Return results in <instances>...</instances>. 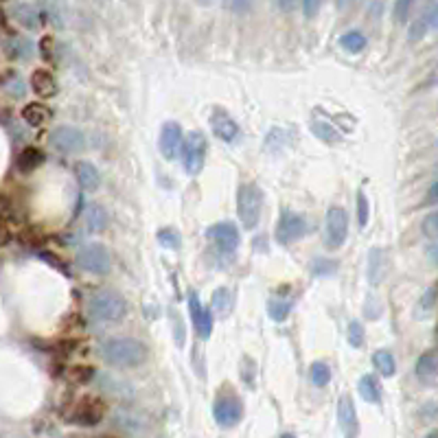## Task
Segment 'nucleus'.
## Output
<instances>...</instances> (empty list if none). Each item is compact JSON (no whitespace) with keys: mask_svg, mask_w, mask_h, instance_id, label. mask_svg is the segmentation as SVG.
I'll return each mask as SVG.
<instances>
[{"mask_svg":"<svg viewBox=\"0 0 438 438\" xmlns=\"http://www.w3.org/2000/svg\"><path fill=\"white\" fill-rule=\"evenodd\" d=\"M103 362L116 368H134L147 359V346L132 338H112L101 344Z\"/></svg>","mask_w":438,"mask_h":438,"instance_id":"obj_1","label":"nucleus"},{"mask_svg":"<svg viewBox=\"0 0 438 438\" xmlns=\"http://www.w3.org/2000/svg\"><path fill=\"white\" fill-rule=\"evenodd\" d=\"M88 314L94 322H119L127 314V302L121 294L112 290H101L90 296Z\"/></svg>","mask_w":438,"mask_h":438,"instance_id":"obj_2","label":"nucleus"},{"mask_svg":"<svg viewBox=\"0 0 438 438\" xmlns=\"http://www.w3.org/2000/svg\"><path fill=\"white\" fill-rule=\"evenodd\" d=\"M261 209H263V191L254 182L241 185L237 195V213L246 230L256 228V224L261 219Z\"/></svg>","mask_w":438,"mask_h":438,"instance_id":"obj_3","label":"nucleus"},{"mask_svg":"<svg viewBox=\"0 0 438 438\" xmlns=\"http://www.w3.org/2000/svg\"><path fill=\"white\" fill-rule=\"evenodd\" d=\"M77 265H80L84 272L88 274H94V276H103L108 274L110 268H112V256H110V250L101 243H86L77 250V256H75Z\"/></svg>","mask_w":438,"mask_h":438,"instance_id":"obj_4","label":"nucleus"},{"mask_svg":"<svg viewBox=\"0 0 438 438\" xmlns=\"http://www.w3.org/2000/svg\"><path fill=\"white\" fill-rule=\"evenodd\" d=\"M213 415L221 427H235L243 419V403L230 385L228 388H221V393L217 395L215 405H213Z\"/></svg>","mask_w":438,"mask_h":438,"instance_id":"obj_5","label":"nucleus"},{"mask_svg":"<svg viewBox=\"0 0 438 438\" xmlns=\"http://www.w3.org/2000/svg\"><path fill=\"white\" fill-rule=\"evenodd\" d=\"M182 163L189 175H197L204 169L206 163V151H209V141L202 132H191L187 138H182Z\"/></svg>","mask_w":438,"mask_h":438,"instance_id":"obj_6","label":"nucleus"},{"mask_svg":"<svg viewBox=\"0 0 438 438\" xmlns=\"http://www.w3.org/2000/svg\"><path fill=\"white\" fill-rule=\"evenodd\" d=\"M305 233H307V221L300 213L280 211V217L276 221V241L280 246L298 241Z\"/></svg>","mask_w":438,"mask_h":438,"instance_id":"obj_7","label":"nucleus"},{"mask_svg":"<svg viewBox=\"0 0 438 438\" xmlns=\"http://www.w3.org/2000/svg\"><path fill=\"white\" fill-rule=\"evenodd\" d=\"M349 235V215L340 206H331L327 211V246L338 250L344 246Z\"/></svg>","mask_w":438,"mask_h":438,"instance_id":"obj_8","label":"nucleus"},{"mask_svg":"<svg viewBox=\"0 0 438 438\" xmlns=\"http://www.w3.org/2000/svg\"><path fill=\"white\" fill-rule=\"evenodd\" d=\"M50 143L62 153H80L86 149V136L80 127L60 125L50 132Z\"/></svg>","mask_w":438,"mask_h":438,"instance_id":"obj_9","label":"nucleus"},{"mask_svg":"<svg viewBox=\"0 0 438 438\" xmlns=\"http://www.w3.org/2000/svg\"><path fill=\"white\" fill-rule=\"evenodd\" d=\"M206 237L215 243V248L221 254H233L239 248V230H237L235 224H230V221L213 224L209 230H206Z\"/></svg>","mask_w":438,"mask_h":438,"instance_id":"obj_10","label":"nucleus"},{"mask_svg":"<svg viewBox=\"0 0 438 438\" xmlns=\"http://www.w3.org/2000/svg\"><path fill=\"white\" fill-rule=\"evenodd\" d=\"M189 314H191V320H193V327L197 331V336L202 340H209L213 336V316L209 309H204L197 294L191 292L189 294Z\"/></svg>","mask_w":438,"mask_h":438,"instance_id":"obj_11","label":"nucleus"},{"mask_svg":"<svg viewBox=\"0 0 438 438\" xmlns=\"http://www.w3.org/2000/svg\"><path fill=\"white\" fill-rule=\"evenodd\" d=\"M338 421H340V429L346 438L359 436V419H357V412H355V403L349 395H342L338 401Z\"/></svg>","mask_w":438,"mask_h":438,"instance_id":"obj_12","label":"nucleus"},{"mask_svg":"<svg viewBox=\"0 0 438 438\" xmlns=\"http://www.w3.org/2000/svg\"><path fill=\"white\" fill-rule=\"evenodd\" d=\"M180 145H182V127L173 121L165 123L163 130H160V141H158L160 153L167 160H173L175 153L180 151Z\"/></svg>","mask_w":438,"mask_h":438,"instance_id":"obj_13","label":"nucleus"},{"mask_svg":"<svg viewBox=\"0 0 438 438\" xmlns=\"http://www.w3.org/2000/svg\"><path fill=\"white\" fill-rule=\"evenodd\" d=\"M103 419V403L94 397H86L75 405L72 421L80 425H97Z\"/></svg>","mask_w":438,"mask_h":438,"instance_id":"obj_14","label":"nucleus"},{"mask_svg":"<svg viewBox=\"0 0 438 438\" xmlns=\"http://www.w3.org/2000/svg\"><path fill=\"white\" fill-rule=\"evenodd\" d=\"M211 127H213L215 136L221 138L224 143L235 141V138H237V132H239L237 123L230 119L228 112H224L221 108H215V110H213V114H211Z\"/></svg>","mask_w":438,"mask_h":438,"instance_id":"obj_15","label":"nucleus"},{"mask_svg":"<svg viewBox=\"0 0 438 438\" xmlns=\"http://www.w3.org/2000/svg\"><path fill=\"white\" fill-rule=\"evenodd\" d=\"M31 88L40 99H50L58 94V82L53 72H48L46 68H38L31 75Z\"/></svg>","mask_w":438,"mask_h":438,"instance_id":"obj_16","label":"nucleus"},{"mask_svg":"<svg viewBox=\"0 0 438 438\" xmlns=\"http://www.w3.org/2000/svg\"><path fill=\"white\" fill-rule=\"evenodd\" d=\"M75 177H77V182H80V187L84 191H97L101 187V173L88 160H80L75 165Z\"/></svg>","mask_w":438,"mask_h":438,"instance_id":"obj_17","label":"nucleus"},{"mask_svg":"<svg viewBox=\"0 0 438 438\" xmlns=\"http://www.w3.org/2000/svg\"><path fill=\"white\" fill-rule=\"evenodd\" d=\"M84 219H86V228L90 230V233H101V230L108 228V211L103 209L101 204H88Z\"/></svg>","mask_w":438,"mask_h":438,"instance_id":"obj_18","label":"nucleus"},{"mask_svg":"<svg viewBox=\"0 0 438 438\" xmlns=\"http://www.w3.org/2000/svg\"><path fill=\"white\" fill-rule=\"evenodd\" d=\"M385 276V254L381 248H373L371 254H368V280L371 285L377 288L379 283L383 280Z\"/></svg>","mask_w":438,"mask_h":438,"instance_id":"obj_19","label":"nucleus"},{"mask_svg":"<svg viewBox=\"0 0 438 438\" xmlns=\"http://www.w3.org/2000/svg\"><path fill=\"white\" fill-rule=\"evenodd\" d=\"M22 119L31 127H42L50 121V110L44 103H27V106L22 108Z\"/></svg>","mask_w":438,"mask_h":438,"instance_id":"obj_20","label":"nucleus"},{"mask_svg":"<svg viewBox=\"0 0 438 438\" xmlns=\"http://www.w3.org/2000/svg\"><path fill=\"white\" fill-rule=\"evenodd\" d=\"M42 163H44V151L38 149V147H24L20 151V156H18V169L22 173L35 171L38 167H42Z\"/></svg>","mask_w":438,"mask_h":438,"instance_id":"obj_21","label":"nucleus"},{"mask_svg":"<svg viewBox=\"0 0 438 438\" xmlns=\"http://www.w3.org/2000/svg\"><path fill=\"white\" fill-rule=\"evenodd\" d=\"M359 397H362L366 403H379L381 401V383L375 375H364L357 383Z\"/></svg>","mask_w":438,"mask_h":438,"instance_id":"obj_22","label":"nucleus"},{"mask_svg":"<svg viewBox=\"0 0 438 438\" xmlns=\"http://www.w3.org/2000/svg\"><path fill=\"white\" fill-rule=\"evenodd\" d=\"M294 298L292 296H274L268 305V314L274 322H285L288 316L292 314Z\"/></svg>","mask_w":438,"mask_h":438,"instance_id":"obj_23","label":"nucleus"},{"mask_svg":"<svg viewBox=\"0 0 438 438\" xmlns=\"http://www.w3.org/2000/svg\"><path fill=\"white\" fill-rule=\"evenodd\" d=\"M417 377L423 383L436 381V355L434 353H425L417 359Z\"/></svg>","mask_w":438,"mask_h":438,"instance_id":"obj_24","label":"nucleus"},{"mask_svg":"<svg viewBox=\"0 0 438 438\" xmlns=\"http://www.w3.org/2000/svg\"><path fill=\"white\" fill-rule=\"evenodd\" d=\"M312 132H314V136H318L322 143H329V145H336V143L344 141V136L336 130V127L329 125V123H322V121L312 123Z\"/></svg>","mask_w":438,"mask_h":438,"instance_id":"obj_25","label":"nucleus"},{"mask_svg":"<svg viewBox=\"0 0 438 438\" xmlns=\"http://www.w3.org/2000/svg\"><path fill=\"white\" fill-rule=\"evenodd\" d=\"M373 364L375 368L383 375V377H393L395 371H397V364H395V357L390 351H385V349H379L375 355H373Z\"/></svg>","mask_w":438,"mask_h":438,"instance_id":"obj_26","label":"nucleus"},{"mask_svg":"<svg viewBox=\"0 0 438 438\" xmlns=\"http://www.w3.org/2000/svg\"><path fill=\"white\" fill-rule=\"evenodd\" d=\"M309 377H312V383L316 388H324V385L331 381V368L324 362H314L309 366Z\"/></svg>","mask_w":438,"mask_h":438,"instance_id":"obj_27","label":"nucleus"},{"mask_svg":"<svg viewBox=\"0 0 438 438\" xmlns=\"http://www.w3.org/2000/svg\"><path fill=\"white\" fill-rule=\"evenodd\" d=\"M211 307H213V312H215L217 316H226V314L230 312V292H228L226 288L215 290V292H213V302H211Z\"/></svg>","mask_w":438,"mask_h":438,"instance_id":"obj_28","label":"nucleus"},{"mask_svg":"<svg viewBox=\"0 0 438 438\" xmlns=\"http://www.w3.org/2000/svg\"><path fill=\"white\" fill-rule=\"evenodd\" d=\"M158 241L165 248H169V250H177L180 246H182V237H180V233H177V230H173V228L158 230Z\"/></svg>","mask_w":438,"mask_h":438,"instance_id":"obj_29","label":"nucleus"},{"mask_svg":"<svg viewBox=\"0 0 438 438\" xmlns=\"http://www.w3.org/2000/svg\"><path fill=\"white\" fill-rule=\"evenodd\" d=\"M349 344L353 349H359L364 344V327L359 320H351V324H349Z\"/></svg>","mask_w":438,"mask_h":438,"instance_id":"obj_30","label":"nucleus"},{"mask_svg":"<svg viewBox=\"0 0 438 438\" xmlns=\"http://www.w3.org/2000/svg\"><path fill=\"white\" fill-rule=\"evenodd\" d=\"M368 215H371V209H368V197L364 191H357V221L359 226H366L368 224Z\"/></svg>","mask_w":438,"mask_h":438,"instance_id":"obj_31","label":"nucleus"},{"mask_svg":"<svg viewBox=\"0 0 438 438\" xmlns=\"http://www.w3.org/2000/svg\"><path fill=\"white\" fill-rule=\"evenodd\" d=\"M364 44H366L364 35H362V33H357V31L346 33V35L342 38V46H344L346 50H351V53H359V50L364 48Z\"/></svg>","mask_w":438,"mask_h":438,"instance_id":"obj_32","label":"nucleus"},{"mask_svg":"<svg viewBox=\"0 0 438 438\" xmlns=\"http://www.w3.org/2000/svg\"><path fill=\"white\" fill-rule=\"evenodd\" d=\"M423 233L427 235V239H436V235H438V213H429L423 219Z\"/></svg>","mask_w":438,"mask_h":438,"instance_id":"obj_33","label":"nucleus"},{"mask_svg":"<svg viewBox=\"0 0 438 438\" xmlns=\"http://www.w3.org/2000/svg\"><path fill=\"white\" fill-rule=\"evenodd\" d=\"M92 375H94V368H90V366H75V368L70 371V377H72L75 381H82V383L90 381Z\"/></svg>","mask_w":438,"mask_h":438,"instance_id":"obj_34","label":"nucleus"},{"mask_svg":"<svg viewBox=\"0 0 438 438\" xmlns=\"http://www.w3.org/2000/svg\"><path fill=\"white\" fill-rule=\"evenodd\" d=\"M336 261H329V259H316L314 261V274H331L336 272Z\"/></svg>","mask_w":438,"mask_h":438,"instance_id":"obj_35","label":"nucleus"},{"mask_svg":"<svg viewBox=\"0 0 438 438\" xmlns=\"http://www.w3.org/2000/svg\"><path fill=\"white\" fill-rule=\"evenodd\" d=\"M434 300H436V288H427L425 294L421 296V307L425 309V312H429V309L434 307Z\"/></svg>","mask_w":438,"mask_h":438,"instance_id":"obj_36","label":"nucleus"},{"mask_svg":"<svg viewBox=\"0 0 438 438\" xmlns=\"http://www.w3.org/2000/svg\"><path fill=\"white\" fill-rule=\"evenodd\" d=\"M50 46H53V38L44 35L42 42H40V53L44 55V60H50Z\"/></svg>","mask_w":438,"mask_h":438,"instance_id":"obj_37","label":"nucleus"},{"mask_svg":"<svg viewBox=\"0 0 438 438\" xmlns=\"http://www.w3.org/2000/svg\"><path fill=\"white\" fill-rule=\"evenodd\" d=\"M11 239H13L11 230H9L5 224H0V248H3V246H9V243H11Z\"/></svg>","mask_w":438,"mask_h":438,"instance_id":"obj_38","label":"nucleus"},{"mask_svg":"<svg viewBox=\"0 0 438 438\" xmlns=\"http://www.w3.org/2000/svg\"><path fill=\"white\" fill-rule=\"evenodd\" d=\"M436 193H438V185H432V189H429V197H427L432 204L436 202Z\"/></svg>","mask_w":438,"mask_h":438,"instance_id":"obj_39","label":"nucleus"},{"mask_svg":"<svg viewBox=\"0 0 438 438\" xmlns=\"http://www.w3.org/2000/svg\"><path fill=\"white\" fill-rule=\"evenodd\" d=\"M425 438H438V434H436V432H429V434H427Z\"/></svg>","mask_w":438,"mask_h":438,"instance_id":"obj_40","label":"nucleus"},{"mask_svg":"<svg viewBox=\"0 0 438 438\" xmlns=\"http://www.w3.org/2000/svg\"><path fill=\"white\" fill-rule=\"evenodd\" d=\"M280 438H296V436H294V434H283Z\"/></svg>","mask_w":438,"mask_h":438,"instance_id":"obj_41","label":"nucleus"},{"mask_svg":"<svg viewBox=\"0 0 438 438\" xmlns=\"http://www.w3.org/2000/svg\"><path fill=\"white\" fill-rule=\"evenodd\" d=\"M3 18H5V16H3V11H0V22H3Z\"/></svg>","mask_w":438,"mask_h":438,"instance_id":"obj_42","label":"nucleus"},{"mask_svg":"<svg viewBox=\"0 0 438 438\" xmlns=\"http://www.w3.org/2000/svg\"><path fill=\"white\" fill-rule=\"evenodd\" d=\"M0 3H5V0H0Z\"/></svg>","mask_w":438,"mask_h":438,"instance_id":"obj_43","label":"nucleus"}]
</instances>
